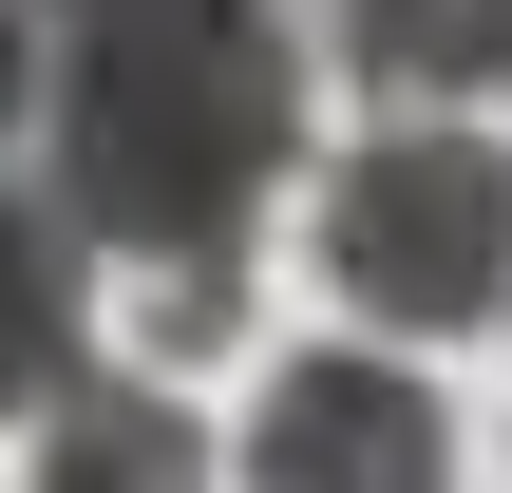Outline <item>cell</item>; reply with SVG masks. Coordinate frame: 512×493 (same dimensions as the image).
Wrapping results in <instances>:
<instances>
[{
	"label": "cell",
	"instance_id": "6da1fadb",
	"mask_svg": "<svg viewBox=\"0 0 512 493\" xmlns=\"http://www.w3.org/2000/svg\"><path fill=\"white\" fill-rule=\"evenodd\" d=\"M19 133L95 266H247L304 152V57L266 0H57Z\"/></svg>",
	"mask_w": 512,
	"mask_h": 493
},
{
	"label": "cell",
	"instance_id": "7a4b0ae2",
	"mask_svg": "<svg viewBox=\"0 0 512 493\" xmlns=\"http://www.w3.org/2000/svg\"><path fill=\"white\" fill-rule=\"evenodd\" d=\"M323 285L399 342H456V323H512V152L456 133V114H399L323 171Z\"/></svg>",
	"mask_w": 512,
	"mask_h": 493
},
{
	"label": "cell",
	"instance_id": "3957f363",
	"mask_svg": "<svg viewBox=\"0 0 512 493\" xmlns=\"http://www.w3.org/2000/svg\"><path fill=\"white\" fill-rule=\"evenodd\" d=\"M228 475H247V493H456V418H437L399 361L323 342V361L266 380V418H247Z\"/></svg>",
	"mask_w": 512,
	"mask_h": 493
},
{
	"label": "cell",
	"instance_id": "277c9868",
	"mask_svg": "<svg viewBox=\"0 0 512 493\" xmlns=\"http://www.w3.org/2000/svg\"><path fill=\"white\" fill-rule=\"evenodd\" d=\"M76 323H95V247L38 171H0V418H38L76 380Z\"/></svg>",
	"mask_w": 512,
	"mask_h": 493
},
{
	"label": "cell",
	"instance_id": "5b68a950",
	"mask_svg": "<svg viewBox=\"0 0 512 493\" xmlns=\"http://www.w3.org/2000/svg\"><path fill=\"white\" fill-rule=\"evenodd\" d=\"M38 493H209V437L152 380H57L38 399Z\"/></svg>",
	"mask_w": 512,
	"mask_h": 493
},
{
	"label": "cell",
	"instance_id": "8992f818",
	"mask_svg": "<svg viewBox=\"0 0 512 493\" xmlns=\"http://www.w3.org/2000/svg\"><path fill=\"white\" fill-rule=\"evenodd\" d=\"M342 57L418 114H475V95H512V0H342Z\"/></svg>",
	"mask_w": 512,
	"mask_h": 493
},
{
	"label": "cell",
	"instance_id": "52a82bcc",
	"mask_svg": "<svg viewBox=\"0 0 512 493\" xmlns=\"http://www.w3.org/2000/svg\"><path fill=\"white\" fill-rule=\"evenodd\" d=\"M228 323H247V266H133V342L152 361H209Z\"/></svg>",
	"mask_w": 512,
	"mask_h": 493
},
{
	"label": "cell",
	"instance_id": "ba28073f",
	"mask_svg": "<svg viewBox=\"0 0 512 493\" xmlns=\"http://www.w3.org/2000/svg\"><path fill=\"white\" fill-rule=\"evenodd\" d=\"M38 114V0H0V133Z\"/></svg>",
	"mask_w": 512,
	"mask_h": 493
}]
</instances>
